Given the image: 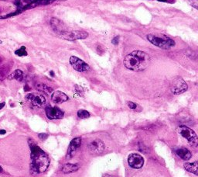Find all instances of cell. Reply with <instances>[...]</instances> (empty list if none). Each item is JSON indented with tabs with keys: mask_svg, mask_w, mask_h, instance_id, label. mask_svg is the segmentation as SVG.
<instances>
[{
	"mask_svg": "<svg viewBox=\"0 0 198 177\" xmlns=\"http://www.w3.org/2000/svg\"><path fill=\"white\" fill-rule=\"evenodd\" d=\"M29 145L30 148V170L31 174L37 175L45 172L48 168L51 160L48 155L40 148L34 141L30 139Z\"/></svg>",
	"mask_w": 198,
	"mask_h": 177,
	"instance_id": "6da1fadb",
	"label": "cell"
},
{
	"mask_svg": "<svg viewBox=\"0 0 198 177\" xmlns=\"http://www.w3.org/2000/svg\"><path fill=\"white\" fill-rule=\"evenodd\" d=\"M150 56L144 51H134L127 54L123 64L126 69L134 72H141L146 69L150 64Z\"/></svg>",
	"mask_w": 198,
	"mask_h": 177,
	"instance_id": "7a4b0ae2",
	"label": "cell"
},
{
	"mask_svg": "<svg viewBox=\"0 0 198 177\" xmlns=\"http://www.w3.org/2000/svg\"><path fill=\"white\" fill-rule=\"evenodd\" d=\"M147 40L153 45L163 50L170 49L171 47L175 46V41L173 40L164 35L149 34L147 35Z\"/></svg>",
	"mask_w": 198,
	"mask_h": 177,
	"instance_id": "3957f363",
	"label": "cell"
},
{
	"mask_svg": "<svg viewBox=\"0 0 198 177\" xmlns=\"http://www.w3.org/2000/svg\"><path fill=\"white\" fill-rule=\"evenodd\" d=\"M177 131L183 138H184L190 145L193 148H196L198 145V138L196 134L191 128L186 126H180L177 128Z\"/></svg>",
	"mask_w": 198,
	"mask_h": 177,
	"instance_id": "277c9868",
	"label": "cell"
},
{
	"mask_svg": "<svg viewBox=\"0 0 198 177\" xmlns=\"http://www.w3.org/2000/svg\"><path fill=\"white\" fill-rule=\"evenodd\" d=\"M58 35L61 38L67 40H76L80 39H85L88 37V33L82 30H63L58 32Z\"/></svg>",
	"mask_w": 198,
	"mask_h": 177,
	"instance_id": "5b68a950",
	"label": "cell"
},
{
	"mask_svg": "<svg viewBox=\"0 0 198 177\" xmlns=\"http://www.w3.org/2000/svg\"><path fill=\"white\" fill-rule=\"evenodd\" d=\"M171 92L175 95L182 94L186 92L188 89V86L183 79L181 77L176 78L173 79L170 86Z\"/></svg>",
	"mask_w": 198,
	"mask_h": 177,
	"instance_id": "8992f818",
	"label": "cell"
},
{
	"mask_svg": "<svg viewBox=\"0 0 198 177\" xmlns=\"http://www.w3.org/2000/svg\"><path fill=\"white\" fill-rule=\"evenodd\" d=\"M26 99L32 106L36 107H44L46 104L45 97L39 93H30L26 95Z\"/></svg>",
	"mask_w": 198,
	"mask_h": 177,
	"instance_id": "52a82bcc",
	"label": "cell"
},
{
	"mask_svg": "<svg viewBox=\"0 0 198 177\" xmlns=\"http://www.w3.org/2000/svg\"><path fill=\"white\" fill-rule=\"evenodd\" d=\"M70 64L73 67L74 70L79 72H84L90 70V66L83 60L80 59L78 57L71 56L70 58Z\"/></svg>",
	"mask_w": 198,
	"mask_h": 177,
	"instance_id": "ba28073f",
	"label": "cell"
},
{
	"mask_svg": "<svg viewBox=\"0 0 198 177\" xmlns=\"http://www.w3.org/2000/svg\"><path fill=\"white\" fill-rule=\"evenodd\" d=\"M128 163L129 166L135 169L141 168L144 165V158L137 153H132L128 157Z\"/></svg>",
	"mask_w": 198,
	"mask_h": 177,
	"instance_id": "9c48e42d",
	"label": "cell"
},
{
	"mask_svg": "<svg viewBox=\"0 0 198 177\" xmlns=\"http://www.w3.org/2000/svg\"><path fill=\"white\" fill-rule=\"evenodd\" d=\"M45 113L47 118L50 120L61 119L64 117V113L61 109L57 107H47L45 108Z\"/></svg>",
	"mask_w": 198,
	"mask_h": 177,
	"instance_id": "30bf717a",
	"label": "cell"
},
{
	"mask_svg": "<svg viewBox=\"0 0 198 177\" xmlns=\"http://www.w3.org/2000/svg\"><path fill=\"white\" fill-rule=\"evenodd\" d=\"M104 142L100 139H95L91 142L88 145L89 152L93 155H99L102 153L104 150Z\"/></svg>",
	"mask_w": 198,
	"mask_h": 177,
	"instance_id": "8fae6325",
	"label": "cell"
},
{
	"mask_svg": "<svg viewBox=\"0 0 198 177\" xmlns=\"http://www.w3.org/2000/svg\"><path fill=\"white\" fill-rule=\"evenodd\" d=\"M82 143V140L81 138H75L73 140H71V143H70L69 146L68 148V152L66 155L67 159H70L76 153L77 150L81 147Z\"/></svg>",
	"mask_w": 198,
	"mask_h": 177,
	"instance_id": "7c38bea8",
	"label": "cell"
},
{
	"mask_svg": "<svg viewBox=\"0 0 198 177\" xmlns=\"http://www.w3.org/2000/svg\"><path fill=\"white\" fill-rule=\"evenodd\" d=\"M68 99L69 98L68 96L61 91L54 92L51 96V100L54 104H62V103L68 101Z\"/></svg>",
	"mask_w": 198,
	"mask_h": 177,
	"instance_id": "4fadbf2b",
	"label": "cell"
},
{
	"mask_svg": "<svg viewBox=\"0 0 198 177\" xmlns=\"http://www.w3.org/2000/svg\"><path fill=\"white\" fill-rule=\"evenodd\" d=\"M176 153L181 159L184 160V161H188L192 157V154L190 151L189 149L186 148H180L176 151Z\"/></svg>",
	"mask_w": 198,
	"mask_h": 177,
	"instance_id": "5bb4252c",
	"label": "cell"
},
{
	"mask_svg": "<svg viewBox=\"0 0 198 177\" xmlns=\"http://www.w3.org/2000/svg\"><path fill=\"white\" fill-rule=\"evenodd\" d=\"M79 168H80V165H79L78 163H76V164L67 163V164H65V165L62 167L61 171H62V172H64V173L65 174L72 173V172H77Z\"/></svg>",
	"mask_w": 198,
	"mask_h": 177,
	"instance_id": "9a60e30c",
	"label": "cell"
},
{
	"mask_svg": "<svg viewBox=\"0 0 198 177\" xmlns=\"http://www.w3.org/2000/svg\"><path fill=\"white\" fill-rule=\"evenodd\" d=\"M56 1H65V0H30L28 8L30 9V8L35 7L39 5H47V4H51Z\"/></svg>",
	"mask_w": 198,
	"mask_h": 177,
	"instance_id": "2e32d148",
	"label": "cell"
},
{
	"mask_svg": "<svg viewBox=\"0 0 198 177\" xmlns=\"http://www.w3.org/2000/svg\"><path fill=\"white\" fill-rule=\"evenodd\" d=\"M183 167L185 169L189 172L195 174L196 175H198V162H186L183 164Z\"/></svg>",
	"mask_w": 198,
	"mask_h": 177,
	"instance_id": "e0dca14e",
	"label": "cell"
},
{
	"mask_svg": "<svg viewBox=\"0 0 198 177\" xmlns=\"http://www.w3.org/2000/svg\"><path fill=\"white\" fill-rule=\"evenodd\" d=\"M8 79H16V80L21 82L23 79V72L20 70V69H16L9 74L8 76Z\"/></svg>",
	"mask_w": 198,
	"mask_h": 177,
	"instance_id": "ac0fdd59",
	"label": "cell"
},
{
	"mask_svg": "<svg viewBox=\"0 0 198 177\" xmlns=\"http://www.w3.org/2000/svg\"><path fill=\"white\" fill-rule=\"evenodd\" d=\"M51 26H52L53 29H54L55 31L58 32L63 31V23H61V22L60 21L59 19H56V18H53L51 20Z\"/></svg>",
	"mask_w": 198,
	"mask_h": 177,
	"instance_id": "d6986e66",
	"label": "cell"
},
{
	"mask_svg": "<svg viewBox=\"0 0 198 177\" xmlns=\"http://www.w3.org/2000/svg\"><path fill=\"white\" fill-rule=\"evenodd\" d=\"M36 88L37 90L40 92H43V93H51L53 92V89L50 86H47L46 84H44V83H38V84L36 86Z\"/></svg>",
	"mask_w": 198,
	"mask_h": 177,
	"instance_id": "ffe728a7",
	"label": "cell"
},
{
	"mask_svg": "<svg viewBox=\"0 0 198 177\" xmlns=\"http://www.w3.org/2000/svg\"><path fill=\"white\" fill-rule=\"evenodd\" d=\"M9 69H10V68L7 67L5 64H3V65L0 66V80H3V79L6 77Z\"/></svg>",
	"mask_w": 198,
	"mask_h": 177,
	"instance_id": "44dd1931",
	"label": "cell"
},
{
	"mask_svg": "<svg viewBox=\"0 0 198 177\" xmlns=\"http://www.w3.org/2000/svg\"><path fill=\"white\" fill-rule=\"evenodd\" d=\"M78 116L81 119H86V118L90 117L91 114L88 111H84V110H80L78 111Z\"/></svg>",
	"mask_w": 198,
	"mask_h": 177,
	"instance_id": "7402d4cb",
	"label": "cell"
},
{
	"mask_svg": "<svg viewBox=\"0 0 198 177\" xmlns=\"http://www.w3.org/2000/svg\"><path fill=\"white\" fill-rule=\"evenodd\" d=\"M15 54H16V55H18V56H26L27 55V52H26V47H24V46H23V47H21L19 49L16 50V51H15Z\"/></svg>",
	"mask_w": 198,
	"mask_h": 177,
	"instance_id": "603a6c76",
	"label": "cell"
},
{
	"mask_svg": "<svg viewBox=\"0 0 198 177\" xmlns=\"http://www.w3.org/2000/svg\"><path fill=\"white\" fill-rule=\"evenodd\" d=\"M127 104H128V107L130 109H132V110H136L137 108V104H136L133 102H128Z\"/></svg>",
	"mask_w": 198,
	"mask_h": 177,
	"instance_id": "cb8c5ba5",
	"label": "cell"
},
{
	"mask_svg": "<svg viewBox=\"0 0 198 177\" xmlns=\"http://www.w3.org/2000/svg\"><path fill=\"white\" fill-rule=\"evenodd\" d=\"M49 135L47 134H45V133H41V134H39L38 137L39 138H40L41 140H46V139L48 138Z\"/></svg>",
	"mask_w": 198,
	"mask_h": 177,
	"instance_id": "d4e9b609",
	"label": "cell"
},
{
	"mask_svg": "<svg viewBox=\"0 0 198 177\" xmlns=\"http://www.w3.org/2000/svg\"><path fill=\"white\" fill-rule=\"evenodd\" d=\"M195 9H197V0H188Z\"/></svg>",
	"mask_w": 198,
	"mask_h": 177,
	"instance_id": "484cf974",
	"label": "cell"
},
{
	"mask_svg": "<svg viewBox=\"0 0 198 177\" xmlns=\"http://www.w3.org/2000/svg\"><path fill=\"white\" fill-rule=\"evenodd\" d=\"M118 39H119V37H118V36H116L115 38H113L112 40H111V43H112L113 44L116 45V44H118Z\"/></svg>",
	"mask_w": 198,
	"mask_h": 177,
	"instance_id": "4316f807",
	"label": "cell"
},
{
	"mask_svg": "<svg viewBox=\"0 0 198 177\" xmlns=\"http://www.w3.org/2000/svg\"><path fill=\"white\" fill-rule=\"evenodd\" d=\"M5 103H0V110H2V108H3L4 107H5Z\"/></svg>",
	"mask_w": 198,
	"mask_h": 177,
	"instance_id": "83f0119b",
	"label": "cell"
},
{
	"mask_svg": "<svg viewBox=\"0 0 198 177\" xmlns=\"http://www.w3.org/2000/svg\"><path fill=\"white\" fill-rule=\"evenodd\" d=\"M5 133H6V131L5 130H3V129L0 130V134H5Z\"/></svg>",
	"mask_w": 198,
	"mask_h": 177,
	"instance_id": "f1b7e54d",
	"label": "cell"
},
{
	"mask_svg": "<svg viewBox=\"0 0 198 177\" xmlns=\"http://www.w3.org/2000/svg\"><path fill=\"white\" fill-rule=\"evenodd\" d=\"M24 90H25V91H29V90H30V87H29L27 85H26V86H25V87H24Z\"/></svg>",
	"mask_w": 198,
	"mask_h": 177,
	"instance_id": "f546056e",
	"label": "cell"
},
{
	"mask_svg": "<svg viewBox=\"0 0 198 177\" xmlns=\"http://www.w3.org/2000/svg\"><path fill=\"white\" fill-rule=\"evenodd\" d=\"M102 177H115V176H113V175H104V176Z\"/></svg>",
	"mask_w": 198,
	"mask_h": 177,
	"instance_id": "4dcf8cb0",
	"label": "cell"
},
{
	"mask_svg": "<svg viewBox=\"0 0 198 177\" xmlns=\"http://www.w3.org/2000/svg\"><path fill=\"white\" fill-rule=\"evenodd\" d=\"M3 172V169H2V166L0 165V172Z\"/></svg>",
	"mask_w": 198,
	"mask_h": 177,
	"instance_id": "1f68e13d",
	"label": "cell"
},
{
	"mask_svg": "<svg viewBox=\"0 0 198 177\" xmlns=\"http://www.w3.org/2000/svg\"><path fill=\"white\" fill-rule=\"evenodd\" d=\"M159 2H167L168 0H158Z\"/></svg>",
	"mask_w": 198,
	"mask_h": 177,
	"instance_id": "d6a6232c",
	"label": "cell"
},
{
	"mask_svg": "<svg viewBox=\"0 0 198 177\" xmlns=\"http://www.w3.org/2000/svg\"><path fill=\"white\" fill-rule=\"evenodd\" d=\"M51 76H54V72H53V71H51Z\"/></svg>",
	"mask_w": 198,
	"mask_h": 177,
	"instance_id": "836d02e7",
	"label": "cell"
}]
</instances>
